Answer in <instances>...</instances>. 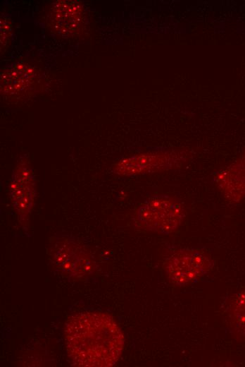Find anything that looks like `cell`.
<instances>
[{
	"mask_svg": "<svg viewBox=\"0 0 245 367\" xmlns=\"http://www.w3.org/2000/svg\"><path fill=\"white\" fill-rule=\"evenodd\" d=\"M213 181L224 198L239 203L245 198V151L232 163L213 175Z\"/></svg>",
	"mask_w": 245,
	"mask_h": 367,
	"instance_id": "obj_9",
	"label": "cell"
},
{
	"mask_svg": "<svg viewBox=\"0 0 245 367\" xmlns=\"http://www.w3.org/2000/svg\"><path fill=\"white\" fill-rule=\"evenodd\" d=\"M1 28V53L4 54L11 42L12 36L13 24L11 18L5 15H1L0 18Z\"/></svg>",
	"mask_w": 245,
	"mask_h": 367,
	"instance_id": "obj_11",
	"label": "cell"
},
{
	"mask_svg": "<svg viewBox=\"0 0 245 367\" xmlns=\"http://www.w3.org/2000/svg\"><path fill=\"white\" fill-rule=\"evenodd\" d=\"M49 255L54 265L68 277L83 278L93 273L95 269L89 253L69 236L56 239L51 246Z\"/></svg>",
	"mask_w": 245,
	"mask_h": 367,
	"instance_id": "obj_4",
	"label": "cell"
},
{
	"mask_svg": "<svg viewBox=\"0 0 245 367\" xmlns=\"http://www.w3.org/2000/svg\"><path fill=\"white\" fill-rule=\"evenodd\" d=\"M232 314L237 327L245 335V291L241 292L236 298Z\"/></svg>",
	"mask_w": 245,
	"mask_h": 367,
	"instance_id": "obj_10",
	"label": "cell"
},
{
	"mask_svg": "<svg viewBox=\"0 0 245 367\" xmlns=\"http://www.w3.org/2000/svg\"><path fill=\"white\" fill-rule=\"evenodd\" d=\"M36 181L29 160L21 157L13 169L9 195L19 222L26 226L36 199Z\"/></svg>",
	"mask_w": 245,
	"mask_h": 367,
	"instance_id": "obj_6",
	"label": "cell"
},
{
	"mask_svg": "<svg viewBox=\"0 0 245 367\" xmlns=\"http://www.w3.org/2000/svg\"><path fill=\"white\" fill-rule=\"evenodd\" d=\"M86 18L85 8L80 1L60 0L50 6L46 23L51 32L56 35L70 37L82 30Z\"/></svg>",
	"mask_w": 245,
	"mask_h": 367,
	"instance_id": "obj_7",
	"label": "cell"
},
{
	"mask_svg": "<svg viewBox=\"0 0 245 367\" xmlns=\"http://www.w3.org/2000/svg\"><path fill=\"white\" fill-rule=\"evenodd\" d=\"M213 265V260L206 254L183 248L167 259L165 270L172 283L184 286L198 282L211 270Z\"/></svg>",
	"mask_w": 245,
	"mask_h": 367,
	"instance_id": "obj_5",
	"label": "cell"
},
{
	"mask_svg": "<svg viewBox=\"0 0 245 367\" xmlns=\"http://www.w3.org/2000/svg\"><path fill=\"white\" fill-rule=\"evenodd\" d=\"M66 351L76 366L108 367L120 358L124 335L113 318L98 311L69 317L64 327Z\"/></svg>",
	"mask_w": 245,
	"mask_h": 367,
	"instance_id": "obj_1",
	"label": "cell"
},
{
	"mask_svg": "<svg viewBox=\"0 0 245 367\" xmlns=\"http://www.w3.org/2000/svg\"><path fill=\"white\" fill-rule=\"evenodd\" d=\"M187 161L179 150H157L134 155L119 160L113 166L114 174L130 176L178 168Z\"/></svg>",
	"mask_w": 245,
	"mask_h": 367,
	"instance_id": "obj_3",
	"label": "cell"
},
{
	"mask_svg": "<svg viewBox=\"0 0 245 367\" xmlns=\"http://www.w3.org/2000/svg\"><path fill=\"white\" fill-rule=\"evenodd\" d=\"M185 217L182 204L165 195L150 197L137 209V222L144 229L163 234H170L180 226Z\"/></svg>",
	"mask_w": 245,
	"mask_h": 367,
	"instance_id": "obj_2",
	"label": "cell"
},
{
	"mask_svg": "<svg viewBox=\"0 0 245 367\" xmlns=\"http://www.w3.org/2000/svg\"><path fill=\"white\" fill-rule=\"evenodd\" d=\"M37 69L26 63H15L1 72V93L11 99H20L32 93L38 83Z\"/></svg>",
	"mask_w": 245,
	"mask_h": 367,
	"instance_id": "obj_8",
	"label": "cell"
}]
</instances>
